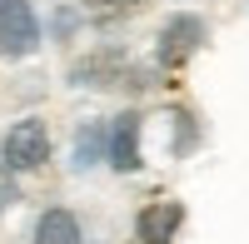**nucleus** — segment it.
<instances>
[{
    "label": "nucleus",
    "mask_w": 249,
    "mask_h": 244,
    "mask_svg": "<svg viewBox=\"0 0 249 244\" xmlns=\"http://www.w3.org/2000/svg\"><path fill=\"white\" fill-rule=\"evenodd\" d=\"M40 45V20L30 0H0V50L5 55H30Z\"/></svg>",
    "instance_id": "f03ea898"
},
{
    "label": "nucleus",
    "mask_w": 249,
    "mask_h": 244,
    "mask_svg": "<svg viewBox=\"0 0 249 244\" xmlns=\"http://www.w3.org/2000/svg\"><path fill=\"white\" fill-rule=\"evenodd\" d=\"M50 159V135H45V120H20V125H10L5 135V165L10 170H40Z\"/></svg>",
    "instance_id": "f257e3e1"
},
{
    "label": "nucleus",
    "mask_w": 249,
    "mask_h": 244,
    "mask_svg": "<svg viewBox=\"0 0 249 244\" xmlns=\"http://www.w3.org/2000/svg\"><path fill=\"white\" fill-rule=\"evenodd\" d=\"M35 244H80V219L70 209H45L35 225Z\"/></svg>",
    "instance_id": "423d86ee"
},
{
    "label": "nucleus",
    "mask_w": 249,
    "mask_h": 244,
    "mask_svg": "<svg viewBox=\"0 0 249 244\" xmlns=\"http://www.w3.org/2000/svg\"><path fill=\"white\" fill-rule=\"evenodd\" d=\"M110 165L115 170H140V115H115L110 125Z\"/></svg>",
    "instance_id": "39448f33"
},
{
    "label": "nucleus",
    "mask_w": 249,
    "mask_h": 244,
    "mask_svg": "<svg viewBox=\"0 0 249 244\" xmlns=\"http://www.w3.org/2000/svg\"><path fill=\"white\" fill-rule=\"evenodd\" d=\"M199 40H204V20H199V15H170V20H164V30H160V45H155L160 65H164V70L184 65V60L199 50Z\"/></svg>",
    "instance_id": "7ed1b4c3"
},
{
    "label": "nucleus",
    "mask_w": 249,
    "mask_h": 244,
    "mask_svg": "<svg viewBox=\"0 0 249 244\" xmlns=\"http://www.w3.org/2000/svg\"><path fill=\"white\" fill-rule=\"evenodd\" d=\"M179 219H184V209H179V205H164V199H155V205H144V209H140L135 234H140L144 244H170V239H175V229H179Z\"/></svg>",
    "instance_id": "20e7f679"
},
{
    "label": "nucleus",
    "mask_w": 249,
    "mask_h": 244,
    "mask_svg": "<svg viewBox=\"0 0 249 244\" xmlns=\"http://www.w3.org/2000/svg\"><path fill=\"white\" fill-rule=\"evenodd\" d=\"M110 150V130H100V125H85L75 135V165L80 170H90V165H100V155Z\"/></svg>",
    "instance_id": "0eeeda50"
}]
</instances>
